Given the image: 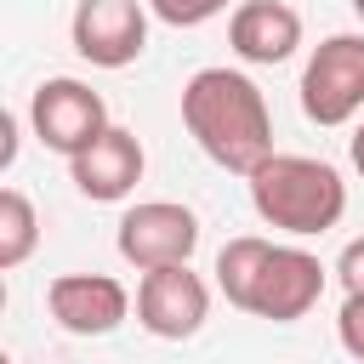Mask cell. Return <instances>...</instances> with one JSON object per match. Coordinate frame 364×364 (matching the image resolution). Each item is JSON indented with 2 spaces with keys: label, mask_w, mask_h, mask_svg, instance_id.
I'll return each mask as SVG.
<instances>
[{
  "label": "cell",
  "mask_w": 364,
  "mask_h": 364,
  "mask_svg": "<svg viewBox=\"0 0 364 364\" xmlns=\"http://www.w3.org/2000/svg\"><path fill=\"white\" fill-rule=\"evenodd\" d=\"M336 336H341V347L364 364V296H347V301H341V313H336Z\"/></svg>",
  "instance_id": "obj_15"
},
{
  "label": "cell",
  "mask_w": 364,
  "mask_h": 364,
  "mask_svg": "<svg viewBox=\"0 0 364 364\" xmlns=\"http://www.w3.org/2000/svg\"><path fill=\"white\" fill-rule=\"evenodd\" d=\"M250 205L267 228H284L296 239L307 233H330L347 216V182L336 165L307 159V154H273L267 165H256L250 176Z\"/></svg>",
  "instance_id": "obj_2"
},
{
  "label": "cell",
  "mask_w": 364,
  "mask_h": 364,
  "mask_svg": "<svg viewBox=\"0 0 364 364\" xmlns=\"http://www.w3.org/2000/svg\"><path fill=\"white\" fill-rule=\"evenodd\" d=\"M68 40L91 68H125L148 46V6L142 0H80Z\"/></svg>",
  "instance_id": "obj_6"
},
{
  "label": "cell",
  "mask_w": 364,
  "mask_h": 364,
  "mask_svg": "<svg viewBox=\"0 0 364 364\" xmlns=\"http://www.w3.org/2000/svg\"><path fill=\"white\" fill-rule=\"evenodd\" d=\"M267 256H273V245H267V239H256V233L228 239V245H222V256H216V290H222L233 307H245V313H250V296H256V279H262Z\"/></svg>",
  "instance_id": "obj_12"
},
{
  "label": "cell",
  "mask_w": 364,
  "mask_h": 364,
  "mask_svg": "<svg viewBox=\"0 0 364 364\" xmlns=\"http://www.w3.org/2000/svg\"><path fill=\"white\" fill-rule=\"evenodd\" d=\"M353 11H358V17H364V0H353Z\"/></svg>",
  "instance_id": "obj_19"
},
{
  "label": "cell",
  "mask_w": 364,
  "mask_h": 364,
  "mask_svg": "<svg viewBox=\"0 0 364 364\" xmlns=\"http://www.w3.org/2000/svg\"><path fill=\"white\" fill-rule=\"evenodd\" d=\"M324 262L301 245H273L262 279H256V296H250V313L256 318H273V324H296L318 307L324 296Z\"/></svg>",
  "instance_id": "obj_8"
},
{
  "label": "cell",
  "mask_w": 364,
  "mask_h": 364,
  "mask_svg": "<svg viewBox=\"0 0 364 364\" xmlns=\"http://www.w3.org/2000/svg\"><path fill=\"white\" fill-rule=\"evenodd\" d=\"M46 307L68 336H108L131 313V290L108 273H57L46 284Z\"/></svg>",
  "instance_id": "obj_9"
},
{
  "label": "cell",
  "mask_w": 364,
  "mask_h": 364,
  "mask_svg": "<svg viewBox=\"0 0 364 364\" xmlns=\"http://www.w3.org/2000/svg\"><path fill=\"white\" fill-rule=\"evenodd\" d=\"M210 318V290L188 267H154L136 284V324L159 341H188Z\"/></svg>",
  "instance_id": "obj_7"
},
{
  "label": "cell",
  "mask_w": 364,
  "mask_h": 364,
  "mask_svg": "<svg viewBox=\"0 0 364 364\" xmlns=\"http://www.w3.org/2000/svg\"><path fill=\"white\" fill-rule=\"evenodd\" d=\"M0 131H6V142H0V165H11V159H17V114H6Z\"/></svg>",
  "instance_id": "obj_17"
},
{
  "label": "cell",
  "mask_w": 364,
  "mask_h": 364,
  "mask_svg": "<svg viewBox=\"0 0 364 364\" xmlns=\"http://www.w3.org/2000/svg\"><path fill=\"white\" fill-rule=\"evenodd\" d=\"M34 245H40V216H34V205H28V193L6 188V193H0V267H6V273L23 267V262L34 256Z\"/></svg>",
  "instance_id": "obj_13"
},
{
  "label": "cell",
  "mask_w": 364,
  "mask_h": 364,
  "mask_svg": "<svg viewBox=\"0 0 364 364\" xmlns=\"http://www.w3.org/2000/svg\"><path fill=\"white\" fill-rule=\"evenodd\" d=\"M353 165H358V176H364V119H358V131H353Z\"/></svg>",
  "instance_id": "obj_18"
},
{
  "label": "cell",
  "mask_w": 364,
  "mask_h": 364,
  "mask_svg": "<svg viewBox=\"0 0 364 364\" xmlns=\"http://www.w3.org/2000/svg\"><path fill=\"white\" fill-rule=\"evenodd\" d=\"M228 46H233L245 63L273 68V63H284V57L301 46V17H296L284 0H245V6H233V17H228Z\"/></svg>",
  "instance_id": "obj_11"
},
{
  "label": "cell",
  "mask_w": 364,
  "mask_h": 364,
  "mask_svg": "<svg viewBox=\"0 0 364 364\" xmlns=\"http://www.w3.org/2000/svg\"><path fill=\"white\" fill-rule=\"evenodd\" d=\"M182 125L205 148V159L222 165V171H233V176H250L256 165L273 159L267 97L239 68H199L182 85Z\"/></svg>",
  "instance_id": "obj_1"
},
{
  "label": "cell",
  "mask_w": 364,
  "mask_h": 364,
  "mask_svg": "<svg viewBox=\"0 0 364 364\" xmlns=\"http://www.w3.org/2000/svg\"><path fill=\"white\" fill-rule=\"evenodd\" d=\"M28 125H34V136H40L51 154L74 159V154H85V148L108 131V102H102L85 80L57 74V80H40V85H34V97H28Z\"/></svg>",
  "instance_id": "obj_4"
},
{
  "label": "cell",
  "mask_w": 364,
  "mask_h": 364,
  "mask_svg": "<svg viewBox=\"0 0 364 364\" xmlns=\"http://www.w3.org/2000/svg\"><path fill=\"white\" fill-rule=\"evenodd\" d=\"M336 279L347 284V296H364V239H353V245L336 256Z\"/></svg>",
  "instance_id": "obj_16"
},
{
  "label": "cell",
  "mask_w": 364,
  "mask_h": 364,
  "mask_svg": "<svg viewBox=\"0 0 364 364\" xmlns=\"http://www.w3.org/2000/svg\"><path fill=\"white\" fill-rule=\"evenodd\" d=\"M119 256L136 267V273H154V267H188V256L199 250V216L176 199H148V205H131L119 216Z\"/></svg>",
  "instance_id": "obj_5"
},
{
  "label": "cell",
  "mask_w": 364,
  "mask_h": 364,
  "mask_svg": "<svg viewBox=\"0 0 364 364\" xmlns=\"http://www.w3.org/2000/svg\"><path fill=\"white\" fill-rule=\"evenodd\" d=\"M233 0H148V11L159 17V23H171V28H199V23H210L216 11H228Z\"/></svg>",
  "instance_id": "obj_14"
},
{
  "label": "cell",
  "mask_w": 364,
  "mask_h": 364,
  "mask_svg": "<svg viewBox=\"0 0 364 364\" xmlns=\"http://www.w3.org/2000/svg\"><path fill=\"white\" fill-rule=\"evenodd\" d=\"M142 142H136V131H125V125H108L85 154H74L68 159V176H74V188L85 193V199H97V205H114V199H125L136 182H142Z\"/></svg>",
  "instance_id": "obj_10"
},
{
  "label": "cell",
  "mask_w": 364,
  "mask_h": 364,
  "mask_svg": "<svg viewBox=\"0 0 364 364\" xmlns=\"http://www.w3.org/2000/svg\"><path fill=\"white\" fill-rule=\"evenodd\" d=\"M301 114L313 125H347L364 114V34H330L301 68Z\"/></svg>",
  "instance_id": "obj_3"
}]
</instances>
